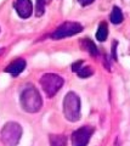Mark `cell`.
Here are the masks:
<instances>
[{
  "instance_id": "6da1fadb",
  "label": "cell",
  "mask_w": 130,
  "mask_h": 146,
  "mask_svg": "<svg viewBox=\"0 0 130 146\" xmlns=\"http://www.w3.org/2000/svg\"><path fill=\"white\" fill-rule=\"evenodd\" d=\"M21 106L28 113H35L38 112L43 106V99L40 96L39 91L34 88L33 85H27L22 90L20 96Z\"/></svg>"
},
{
  "instance_id": "7a4b0ae2",
  "label": "cell",
  "mask_w": 130,
  "mask_h": 146,
  "mask_svg": "<svg viewBox=\"0 0 130 146\" xmlns=\"http://www.w3.org/2000/svg\"><path fill=\"white\" fill-rule=\"evenodd\" d=\"M63 113L66 119L77 122L80 118V99L74 91H69L63 99Z\"/></svg>"
},
{
  "instance_id": "3957f363",
  "label": "cell",
  "mask_w": 130,
  "mask_h": 146,
  "mask_svg": "<svg viewBox=\"0 0 130 146\" xmlns=\"http://www.w3.org/2000/svg\"><path fill=\"white\" fill-rule=\"evenodd\" d=\"M22 136V127L16 122H7L1 129L0 139L5 146H17Z\"/></svg>"
},
{
  "instance_id": "277c9868",
  "label": "cell",
  "mask_w": 130,
  "mask_h": 146,
  "mask_svg": "<svg viewBox=\"0 0 130 146\" xmlns=\"http://www.w3.org/2000/svg\"><path fill=\"white\" fill-rule=\"evenodd\" d=\"M65 80L61 76L55 74V73H45L40 78V85L43 90L45 91L48 98H53L59 93V90L63 86Z\"/></svg>"
},
{
  "instance_id": "5b68a950",
  "label": "cell",
  "mask_w": 130,
  "mask_h": 146,
  "mask_svg": "<svg viewBox=\"0 0 130 146\" xmlns=\"http://www.w3.org/2000/svg\"><path fill=\"white\" fill-rule=\"evenodd\" d=\"M82 31H83V26L78 23V22H72V21L63 22L55 32H52L51 38L53 40L63 39V38H67V36H73L75 34L80 33Z\"/></svg>"
},
{
  "instance_id": "8992f818",
  "label": "cell",
  "mask_w": 130,
  "mask_h": 146,
  "mask_svg": "<svg viewBox=\"0 0 130 146\" xmlns=\"http://www.w3.org/2000/svg\"><path fill=\"white\" fill-rule=\"evenodd\" d=\"M94 134V128L90 125H84L74 130L72 134V146H86L91 135Z\"/></svg>"
},
{
  "instance_id": "52a82bcc",
  "label": "cell",
  "mask_w": 130,
  "mask_h": 146,
  "mask_svg": "<svg viewBox=\"0 0 130 146\" xmlns=\"http://www.w3.org/2000/svg\"><path fill=\"white\" fill-rule=\"evenodd\" d=\"M13 7L21 18H28L33 12V5L30 0H16Z\"/></svg>"
},
{
  "instance_id": "ba28073f",
  "label": "cell",
  "mask_w": 130,
  "mask_h": 146,
  "mask_svg": "<svg viewBox=\"0 0 130 146\" xmlns=\"http://www.w3.org/2000/svg\"><path fill=\"white\" fill-rule=\"evenodd\" d=\"M24 68H26V61L23 58H17V60L12 61L10 65L5 68V72L9 73V74H11L12 77H17L23 72Z\"/></svg>"
},
{
  "instance_id": "9c48e42d",
  "label": "cell",
  "mask_w": 130,
  "mask_h": 146,
  "mask_svg": "<svg viewBox=\"0 0 130 146\" xmlns=\"http://www.w3.org/2000/svg\"><path fill=\"white\" fill-rule=\"evenodd\" d=\"M107 36H108V27H107L106 22H101L96 32V39L98 42H105Z\"/></svg>"
},
{
  "instance_id": "30bf717a",
  "label": "cell",
  "mask_w": 130,
  "mask_h": 146,
  "mask_svg": "<svg viewBox=\"0 0 130 146\" xmlns=\"http://www.w3.org/2000/svg\"><path fill=\"white\" fill-rule=\"evenodd\" d=\"M110 18H111V22L113 25L122 23V22H123V12H122V10H120L118 6H113Z\"/></svg>"
},
{
  "instance_id": "8fae6325",
  "label": "cell",
  "mask_w": 130,
  "mask_h": 146,
  "mask_svg": "<svg viewBox=\"0 0 130 146\" xmlns=\"http://www.w3.org/2000/svg\"><path fill=\"white\" fill-rule=\"evenodd\" d=\"M82 43H83V48L86 50V51L90 54L91 56L96 57L97 55H98V50H97V48H96V45L94 44L90 39H83Z\"/></svg>"
},
{
  "instance_id": "7c38bea8",
  "label": "cell",
  "mask_w": 130,
  "mask_h": 146,
  "mask_svg": "<svg viewBox=\"0 0 130 146\" xmlns=\"http://www.w3.org/2000/svg\"><path fill=\"white\" fill-rule=\"evenodd\" d=\"M49 139H50L51 146H67V139L65 135H50Z\"/></svg>"
},
{
  "instance_id": "4fadbf2b",
  "label": "cell",
  "mask_w": 130,
  "mask_h": 146,
  "mask_svg": "<svg viewBox=\"0 0 130 146\" xmlns=\"http://www.w3.org/2000/svg\"><path fill=\"white\" fill-rule=\"evenodd\" d=\"M50 3V0H37V5H35V15L38 17L43 16L45 12V6L46 4Z\"/></svg>"
},
{
  "instance_id": "5bb4252c",
  "label": "cell",
  "mask_w": 130,
  "mask_h": 146,
  "mask_svg": "<svg viewBox=\"0 0 130 146\" xmlns=\"http://www.w3.org/2000/svg\"><path fill=\"white\" fill-rule=\"evenodd\" d=\"M75 73H77L78 77H80V78H88V77L92 76L94 70L91 67H89V66H82Z\"/></svg>"
},
{
  "instance_id": "9a60e30c",
  "label": "cell",
  "mask_w": 130,
  "mask_h": 146,
  "mask_svg": "<svg viewBox=\"0 0 130 146\" xmlns=\"http://www.w3.org/2000/svg\"><path fill=\"white\" fill-rule=\"evenodd\" d=\"M83 63H84V62H83L82 60H80V61H77V62H74L73 65H72V71H73V72H77L79 68L83 66Z\"/></svg>"
},
{
  "instance_id": "2e32d148",
  "label": "cell",
  "mask_w": 130,
  "mask_h": 146,
  "mask_svg": "<svg viewBox=\"0 0 130 146\" xmlns=\"http://www.w3.org/2000/svg\"><path fill=\"white\" fill-rule=\"evenodd\" d=\"M78 1L82 6H88V5H90L91 3L95 1V0H78Z\"/></svg>"
}]
</instances>
